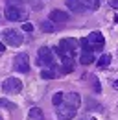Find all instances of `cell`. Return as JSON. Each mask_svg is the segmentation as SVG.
I'll return each instance as SVG.
<instances>
[{
	"label": "cell",
	"mask_w": 118,
	"mask_h": 120,
	"mask_svg": "<svg viewBox=\"0 0 118 120\" xmlns=\"http://www.w3.org/2000/svg\"><path fill=\"white\" fill-rule=\"evenodd\" d=\"M57 56L61 59H74V54H76V41L74 39H63L57 46Z\"/></svg>",
	"instance_id": "cell-1"
},
{
	"label": "cell",
	"mask_w": 118,
	"mask_h": 120,
	"mask_svg": "<svg viewBox=\"0 0 118 120\" xmlns=\"http://www.w3.org/2000/svg\"><path fill=\"white\" fill-rule=\"evenodd\" d=\"M4 15H6V19H7V20L17 22V20H26L28 13H26L24 9H20V8H15V6H6Z\"/></svg>",
	"instance_id": "cell-2"
},
{
	"label": "cell",
	"mask_w": 118,
	"mask_h": 120,
	"mask_svg": "<svg viewBox=\"0 0 118 120\" xmlns=\"http://www.w3.org/2000/svg\"><path fill=\"white\" fill-rule=\"evenodd\" d=\"M37 65H41V67H54V52L50 50V48H39V59H37Z\"/></svg>",
	"instance_id": "cell-3"
},
{
	"label": "cell",
	"mask_w": 118,
	"mask_h": 120,
	"mask_svg": "<svg viewBox=\"0 0 118 120\" xmlns=\"http://www.w3.org/2000/svg\"><path fill=\"white\" fill-rule=\"evenodd\" d=\"M2 89L4 92H9V94H17L22 90V81L18 78H7L4 83H2Z\"/></svg>",
	"instance_id": "cell-4"
},
{
	"label": "cell",
	"mask_w": 118,
	"mask_h": 120,
	"mask_svg": "<svg viewBox=\"0 0 118 120\" xmlns=\"http://www.w3.org/2000/svg\"><path fill=\"white\" fill-rule=\"evenodd\" d=\"M76 113H77V109H74V107H70L66 104L57 105V109H55V115H57L59 120H70V118H74Z\"/></svg>",
	"instance_id": "cell-5"
},
{
	"label": "cell",
	"mask_w": 118,
	"mask_h": 120,
	"mask_svg": "<svg viewBox=\"0 0 118 120\" xmlns=\"http://www.w3.org/2000/svg\"><path fill=\"white\" fill-rule=\"evenodd\" d=\"M15 65V70L17 72H28L30 70V57L26 56V54H18V56H15V61H13Z\"/></svg>",
	"instance_id": "cell-6"
},
{
	"label": "cell",
	"mask_w": 118,
	"mask_h": 120,
	"mask_svg": "<svg viewBox=\"0 0 118 120\" xmlns=\"http://www.w3.org/2000/svg\"><path fill=\"white\" fill-rule=\"evenodd\" d=\"M4 41L7 43V45H11V46H20L22 45V35L18 33V31H15V30H4Z\"/></svg>",
	"instance_id": "cell-7"
},
{
	"label": "cell",
	"mask_w": 118,
	"mask_h": 120,
	"mask_svg": "<svg viewBox=\"0 0 118 120\" xmlns=\"http://www.w3.org/2000/svg\"><path fill=\"white\" fill-rule=\"evenodd\" d=\"M87 41L90 43V46H92L94 50H102L103 45H105V39H103V35L100 31H92V33L87 37Z\"/></svg>",
	"instance_id": "cell-8"
},
{
	"label": "cell",
	"mask_w": 118,
	"mask_h": 120,
	"mask_svg": "<svg viewBox=\"0 0 118 120\" xmlns=\"http://www.w3.org/2000/svg\"><path fill=\"white\" fill-rule=\"evenodd\" d=\"M79 102H81V98H79L77 92H66V94H63V104L70 105V107H74V109L79 107Z\"/></svg>",
	"instance_id": "cell-9"
},
{
	"label": "cell",
	"mask_w": 118,
	"mask_h": 120,
	"mask_svg": "<svg viewBox=\"0 0 118 120\" xmlns=\"http://www.w3.org/2000/svg\"><path fill=\"white\" fill-rule=\"evenodd\" d=\"M48 20H52L54 24H65L66 20H68V15L65 13V11H61V9H54L52 13H50V19Z\"/></svg>",
	"instance_id": "cell-10"
},
{
	"label": "cell",
	"mask_w": 118,
	"mask_h": 120,
	"mask_svg": "<svg viewBox=\"0 0 118 120\" xmlns=\"http://www.w3.org/2000/svg\"><path fill=\"white\" fill-rule=\"evenodd\" d=\"M65 4H66V8L74 11V13H81V11H85V8L79 4V0H65Z\"/></svg>",
	"instance_id": "cell-11"
},
{
	"label": "cell",
	"mask_w": 118,
	"mask_h": 120,
	"mask_svg": "<svg viewBox=\"0 0 118 120\" xmlns=\"http://www.w3.org/2000/svg\"><path fill=\"white\" fill-rule=\"evenodd\" d=\"M28 120H44V115L39 107H31L28 113Z\"/></svg>",
	"instance_id": "cell-12"
},
{
	"label": "cell",
	"mask_w": 118,
	"mask_h": 120,
	"mask_svg": "<svg viewBox=\"0 0 118 120\" xmlns=\"http://www.w3.org/2000/svg\"><path fill=\"white\" fill-rule=\"evenodd\" d=\"M72 70H74V59H63V63H61V72L63 74H68Z\"/></svg>",
	"instance_id": "cell-13"
},
{
	"label": "cell",
	"mask_w": 118,
	"mask_h": 120,
	"mask_svg": "<svg viewBox=\"0 0 118 120\" xmlns=\"http://www.w3.org/2000/svg\"><path fill=\"white\" fill-rule=\"evenodd\" d=\"M55 67H48V68H43V72H41V78L44 79H54L55 78Z\"/></svg>",
	"instance_id": "cell-14"
},
{
	"label": "cell",
	"mask_w": 118,
	"mask_h": 120,
	"mask_svg": "<svg viewBox=\"0 0 118 120\" xmlns=\"http://www.w3.org/2000/svg\"><path fill=\"white\" fill-rule=\"evenodd\" d=\"M79 4H81L85 9H98L100 0H79Z\"/></svg>",
	"instance_id": "cell-15"
},
{
	"label": "cell",
	"mask_w": 118,
	"mask_h": 120,
	"mask_svg": "<svg viewBox=\"0 0 118 120\" xmlns=\"http://www.w3.org/2000/svg\"><path fill=\"white\" fill-rule=\"evenodd\" d=\"M41 30L43 31H46V33H54V31L57 30V26L52 22V20H44L43 24H41Z\"/></svg>",
	"instance_id": "cell-16"
},
{
	"label": "cell",
	"mask_w": 118,
	"mask_h": 120,
	"mask_svg": "<svg viewBox=\"0 0 118 120\" xmlns=\"http://www.w3.org/2000/svg\"><path fill=\"white\" fill-rule=\"evenodd\" d=\"M79 61H81L83 65H90V63L94 61V56H92V52H83V54H81V57H79Z\"/></svg>",
	"instance_id": "cell-17"
},
{
	"label": "cell",
	"mask_w": 118,
	"mask_h": 120,
	"mask_svg": "<svg viewBox=\"0 0 118 120\" xmlns=\"http://www.w3.org/2000/svg\"><path fill=\"white\" fill-rule=\"evenodd\" d=\"M109 63H111V56H109V54H103L102 57H100V61H98V67H100V68H105Z\"/></svg>",
	"instance_id": "cell-18"
},
{
	"label": "cell",
	"mask_w": 118,
	"mask_h": 120,
	"mask_svg": "<svg viewBox=\"0 0 118 120\" xmlns=\"http://www.w3.org/2000/svg\"><path fill=\"white\" fill-rule=\"evenodd\" d=\"M79 45H81V48H83V52H94V48L90 46V43L87 41V37H83V39L79 41Z\"/></svg>",
	"instance_id": "cell-19"
},
{
	"label": "cell",
	"mask_w": 118,
	"mask_h": 120,
	"mask_svg": "<svg viewBox=\"0 0 118 120\" xmlns=\"http://www.w3.org/2000/svg\"><path fill=\"white\" fill-rule=\"evenodd\" d=\"M52 104L55 105V107L63 104V92H55V94H54V98H52Z\"/></svg>",
	"instance_id": "cell-20"
},
{
	"label": "cell",
	"mask_w": 118,
	"mask_h": 120,
	"mask_svg": "<svg viewBox=\"0 0 118 120\" xmlns=\"http://www.w3.org/2000/svg\"><path fill=\"white\" fill-rule=\"evenodd\" d=\"M0 107H6V109H9V111H11V109H15L17 105L11 104L9 100H4V98H0Z\"/></svg>",
	"instance_id": "cell-21"
},
{
	"label": "cell",
	"mask_w": 118,
	"mask_h": 120,
	"mask_svg": "<svg viewBox=\"0 0 118 120\" xmlns=\"http://www.w3.org/2000/svg\"><path fill=\"white\" fill-rule=\"evenodd\" d=\"M22 30H24V31H33V24H30V22H24V24H22Z\"/></svg>",
	"instance_id": "cell-22"
},
{
	"label": "cell",
	"mask_w": 118,
	"mask_h": 120,
	"mask_svg": "<svg viewBox=\"0 0 118 120\" xmlns=\"http://www.w3.org/2000/svg\"><path fill=\"white\" fill-rule=\"evenodd\" d=\"M109 4H111V8L118 9V0H109Z\"/></svg>",
	"instance_id": "cell-23"
},
{
	"label": "cell",
	"mask_w": 118,
	"mask_h": 120,
	"mask_svg": "<svg viewBox=\"0 0 118 120\" xmlns=\"http://www.w3.org/2000/svg\"><path fill=\"white\" fill-rule=\"evenodd\" d=\"M94 89H96V92H98V90H100V83H98V81H96V79H94Z\"/></svg>",
	"instance_id": "cell-24"
},
{
	"label": "cell",
	"mask_w": 118,
	"mask_h": 120,
	"mask_svg": "<svg viewBox=\"0 0 118 120\" xmlns=\"http://www.w3.org/2000/svg\"><path fill=\"white\" fill-rule=\"evenodd\" d=\"M4 50H6V48H4V43L0 41V52H4Z\"/></svg>",
	"instance_id": "cell-25"
},
{
	"label": "cell",
	"mask_w": 118,
	"mask_h": 120,
	"mask_svg": "<svg viewBox=\"0 0 118 120\" xmlns=\"http://www.w3.org/2000/svg\"><path fill=\"white\" fill-rule=\"evenodd\" d=\"M113 87H114V89L118 90V79H116V81H114V83H113Z\"/></svg>",
	"instance_id": "cell-26"
},
{
	"label": "cell",
	"mask_w": 118,
	"mask_h": 120,
	"mask_svg": "<svg viewBox=\"0 0 118 120\" xmlns=\"http://www.w3.org/2000/svg\"><path fill=\"white\" fill-rule=\"evenodd\" d=\"M116 22H118V17H116Z\"/></svg>",
	"instance_id": "cell-27"
},
{
	"label": "cell",
	"mask_w": 118,
	"mask_h": 120,
	"mask_svg": "<svg viewBox=\"0 0 118 120\" xmlns=\"http://www.w3.org/2000/svg\"><path fill=\"white\" fill-rule=\"evenodd\" d=\"M90 120H96V118H90Z\"/></svg>",
	"instance_id": "cell-28"
},
{
	"label": "cell",
	"mask_w": 118,
	"mask_h": 120,
	"mask_svg": "<svg viewBox=\"0 0 118 120\" xmlns=\"http://www.w3.org/2000/svg\"><path fill=\"white\" fill-rule=\"evenodd\" d=\"M0 120H2V118H0Z\"/></svg>",
	"instance_id": "cell-29"
}]
</instances>
